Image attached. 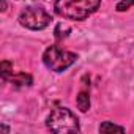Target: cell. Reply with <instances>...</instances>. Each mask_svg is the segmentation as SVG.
I'll use <instances>...</instances> for the list:
<instances>
[{"label": "cell", "mask_w": 134, "mask_h": 134, "mask_svg": "<svg viewBox=\"0 0 134 134\" xmlns=\"http://www.w3.org/2000/svg\"><path fill=\"white\" fill-rule=\"evenodd\" d=\"M13 76V63L8 60L2 62V77L3 81H10V77Z\"/></svg>", "instance_id": "obj_8"}, {"label": "cell", "mask_w": 134, "mask_h": 134, "mask_svg": "<svg viewBox=\"0 0 134 134\" xmlns=\"http://www.w3.org/2000/svg\"><path fill=\"white\" fill-rule=\"evenodd\" d=\"M76 60H77V55L74 52L65 51L58 46H51L43 54L44 66L51 71H55V73H62L65 70H68Z\"/></svg>", "instance_id": "obj_3"}, {"label": "cell", "mask_w": 134, "mask_h": 134, "mask_svg": "<svg viewBox=\"0 0 134 134\" xmlns=\"http://www.w3.org/2000/svg\"><path fill=\"white\" fill-rule=\"evenodd\" d=\"M10 82H11V84H14L16 87H29V85H32L33 79H32V76H30V74L19 73V74H13V76L10 77Z\"/></svg>", "instance_id": "obj_5"}, {"label": "cell", "mask_w": 134, "mask_h": 134, "mask_svg": "<svg viewBox=\"0 0 134 134\" xmlns=\"http://www.w3.org/2000/svg\"><path fill=\"white\" fill-rule=\"evenodd\" d=\"M46 126L49 131L57 134H73L79 132V120L68 107H55L46 118Z\"/></svg>", "instance_id": "obj_2"}, {"label": "cell", "mask_w": 134, "mask_h": 134, "mask_svg": "<svg viewBox=\"0 0 134 134\" xmlns=\"http://www.w3.org/2000/svg\"><path fill=\"white\" fill-rule=\"evenodd\" d=\"M131 7H134V0H121L117 3V11H126Z\"/></svg>", "instance_id": "obj_9"}, {"label": "cell", "mask_w": 134, "mask_h": 134, "mask_svg": "<svg viewBox=\"0 0 134 134\" xmlns=\"http://www.w3.org/2000/svg\"><path fill=\"white\" fill-rule=\"evenodd\" d=\"M114 131L125 132V128L123 126H118V125H114L110 121H104V123L99 125V132H114Z\"/></svg>", "instance_id": "obj_7"}, {"label": "cell", "mask_w": 134, "mask_h": 134, "mask_svg": "<svg viewBox=\"0 0 134 134\" xmlns=\"http://www.w3.org/2000/svg\"><path fill=\"white\" fill-rule=\"evenodd\" d=\"M101 5V0H55V13L70 21H84L93 14Z\"/></svg>", "instance_id": "obj_1"}, {"label": "cell", "mask_w": 134, "mask_h": 134, "mask_svg": "<svg viewBox=\"0 0 134 134\" xmlns=\"http://www.w3.org/2000/svg\"><path fill=\"white\" fill-rule=\"evenodd\" d=\"M52 21V16L41 7H27L19 14V24L29 30H43Z\"/></svg>", "instance_id": "obj_4"}, {"label": "cell", "mask_w": 134, "mask_h": 134, "mask_svg": "<svg viewBox=\"0 0 134 134\" xmlns=\"http://www.w3.org/2000/svg\"><path fill=\"white\" fill-rule=\"evenodd\" d=\"M76 104H77V109H79L81 112H87V110L90 109V95L82 90V92L77 95Z\"/></svg>", "instance_id": "obj_6"}]
</instances>
